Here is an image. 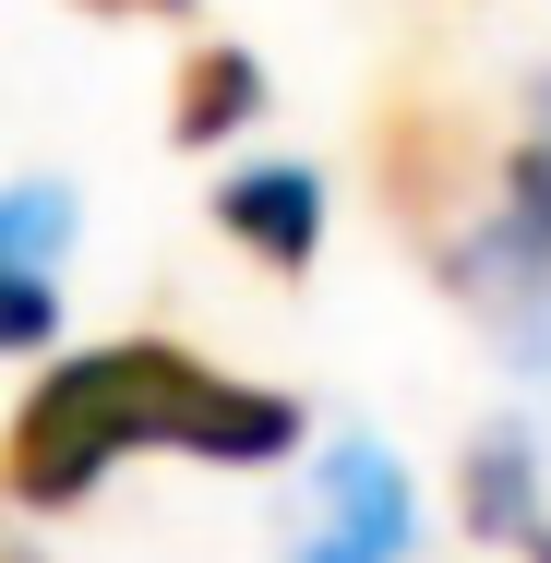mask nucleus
<instances>
[{
	"mask_svg": "<svg viewBox=\"0 0 551 563\" xmlns=\"http://www.w3.org/2000/svg\"><path fill=\"white\" fill-rule=\"evenodd\" d=\"M288 444H300V396L240 384V372H217V360H192V347H168V336H109V347H73V360L12 408L0 492L36 504V516H73L132 455L276 467Z\"/></svg>",
	"mask_w": 551,
	"mask_h": 563,
	"instance_id": "nucleus-1",
	"label": "nucleus"
},
{
	"mask_svg": "<svg viewBox=\"0 0 551 563\" xmlns=\"http://www.w3.org/2000/svg\"><path fill=\"white\" fill-rule=\"evenodd\" d=\"M408 540H420L408 467H396L384 444H324V467H312V516H300L288 563H408Z\"/></svg>",
	"mask_w": 551,
	"mask_h": 563,
	"instance_id": "nucleus-2",
	"label": "nucleus"
},
{
	"mask_svg": "<svg viewBox=\"0 0 551 563\" xmlns=\"http://www.w3.org/2000/svg\"><path fill=\"white\" fill-rule=\"evenodd\" d=\"M60 264H73V192L60 180H12L0 192V347L60 336Z\"/></svg>",
	"mask_w": 551,
	"mask_h": 563,
	"instance_id": "nucleus-3",
	"label": "nucleus"
},
{
	"mask_svg": "<svg viewBox=\"0 0 551 563\" xmlns=\"http://www.w3.org/2000/svg\"><path fill=\"white\" fill-rule=\"evenodd\" d=\"M372 168H384L396 217L443 240L455 205L480 192V132H467V120H443V109H420V97H396V109L372 120Z\"/></svg>",
	"mask_w": 551,
	"mask_h": 563,
	"instance_id": "nucleus-4",
	"label": "nucleus"
},
{
	"mask_svg": "<svg viewBox=\"0 0 551 563\" xmlns=\"http://www.w3.org/2000/svg\"><path fill=\"white\" fill-rule=\"evenodd\" d=\"M455 504H467V540H492V552H516V563H551V492H540V444H528L516 420H492L480 444L455 455Z\"/></svg>",
	"mask_w": 551,
	"mask_h": 563,
	"instance_id": "nucleus-5",
	"label": "nucleus"
},
{
	"mask_svg": "<svg viewBox=\"0 0 551 563\" xmlns=\"http://www.w3.org/2000/svg\"><path fill=\"white\" fill-rule=\"evenodd\" d=\"M217 228L252 252V264L300 276V264L324 252V180H312V168H288V156H264V168H228V180H217Z\"/></svg>",
	"mask_w": 551,
	"mask_h": 563,
	"instance_id": "nucleus-6",
	"label": "nucleus"
},
{
	"mask_svg": "<svg viewBox=\"0 0 551 563\" xmlns=\"http://www.w3.org/2000/svg\"><path fill=\"white\" fill-rule=\"evenodd\" d=\"M168 120H180V144L252 132V120H264V60L228 48V36H192V48H180V85H168Z\"/></svg>",
	"mask_w": 551,
	"mask_h": 563,
	"instance_id": "nucleus-7",
	"label": "nucleus"
},
{
	"mask_svg": "<svg viewBox=\"0 0 551 563\" xmlns=\"http://www.w3.org/2000/svg\"><path fill=\"white\" fill-rule=\"evenodd\" d=\"M73 12H109V24H192L205 0H73Z\"/></svg>",
	"mask_w": 551,
	"mask_h": 563,
	"instance_id": "nucleus-8",
	"label": "nucleus"
},
{
	"mask_svg": "<svg viewBox=\"0 0 551 563\" xmlns=\"http://www.w3.org/2000/svg\"><path fill=\"white\" fill-rule=\"evenodd\" d=\"M540 144H551V73H540Z\"/></svg>",
	"mask_w": 551,
	"mask_h": 563,
	"instance_id": "nucleus-9",
	"label": "nucleus"
}]
</instances>
